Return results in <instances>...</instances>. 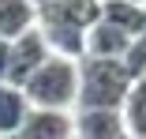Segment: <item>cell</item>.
I'll list each match as a JSON object with an SVG mask.
<instances>
[{"instance_id": "cell-1", "label": "cell", "mask_w": 146, "mask_h": 139, "mask_svg": "<svg viewBox=\"0 0 146 139\" xmlns=\"http://www.w3.org/2000/svg\"><path fill=\"white\" fill-rule=\"evenodd\" d=\"M135 72L124 57H79V105H124Z\"/></svg>"}, {"instance_id": "cell-2", "label": "cell", "mask_w": 146, "mask_h": 139, "mask_svg": "<svg viewBox=\"0 0 146 139\" xmlns=\"http://www.w3.org/2000/svg\"><path fill=\"white\" fill-rule=\"evenodd\" d=\"M34 105H52V109H75L79 105V57L52 53V57L23 83Z\"/></svg>"}, {"instance_id": "cell-3", "label": "cell", "mask_w": 146, "mask_h": 139, "mask_svg": "<svg viewBox=\"0 0 146 139\" xmlns=\"http://www.w3.org/2000/svg\"><path fill=\"white\" fill-rule=\"evenodd\" d=\"M52 45H49V38H45V30L41 26H30L26 34H19V38H11V64H8V83H23L30 79L49 57H52Z\"/></svg>"}, {"instance_id": "cell-4", "label": "cell", "mask_w": 146, "mask_h": 139, "mask_svg": "<svg viewBox=\"0 0 146 139\" xmlns=\"http://www.w3.org/2000/svg\"><path fill=\"white\" fill-rule=\"evenodd\" d=\"M75 135L82 139H116L131 135L124 105H75Z\"/></svg>"}, {"instance_id": "cell-5", "label": "cell", "mask_w": 146, "mask_h": 139, "mask_svg": "<svg viewBox=\"0 0 146 139\" xmlns=\"http://www.w3.org/2000/svg\"><path fill=\"white\" fill-rule=\"evenodd\" d=\"M26 139H68L75 135V113L71 109H52V105H34L23 120Z\"/></svg>"}, {"instance_id": "cell-6", "label": "cell", "mask_w": 146, "mask_h": 139, "mask_svg": "<svg viewBox=\"0 0 146 139\" xmlns=\"http://www.w3.org/2000/svg\"><path fill=\"white\" fill-rule=\"evenodd\" d=\"M131 41H135V38L124 30V26H116V23L105 19V15L86 30V53H94V57H127Z\"/></svg>"}, {"instance_id": "cell-7", "label": "cell", "mask_w": 146, "mask_h": 139, "mask_svg": "<svg viewBox=\"0 0 146 139\" xmlns=\"http://www.w3.org/2000/svg\"><path fill=\"white\" fill-rule=\"evenodd\" d=\"M30 109H34V102L19 83H8V79L0 83V135H19Z\"/></svg>"}, {"instance_id": "cell-8", "label": "cell", "mask_w": 146, "mask_h": 139, "mask_svg": "<svg viewBox=\"0 0 146 139\" xmlns=\"http://www.w3.org/2000/svg\"><path fill=\"white\" fill-rule=\"evenodd\" d=\"M38 0H0V38H19L38 26Z\"/></svg>"}, {"instance_id": "cell-9", "label": "cell", "mask_w": 146, "mask_h": 139, "mask_svg": "<svg viewBox=\"0 0 146 139\" xmlns=\"http://www.w3.org/2000/svg\"><path fill=\"white\" fill-rule=\"evenodd\" d=\"M101 15L135 38L146 30V0H101Z\"/></svg>"}, {"instance_id": "cell-10", "label": "cell", "mask_w": 146, "mask_h": 139, "mask_svg": "<svg viewBox=\"0 0 146 139\" xmlns=\"http://www.w3.org/2000/svg\"><path fill=\"white\" fill-rule=\"evenodd\" d=\"M124 117H127L131 135H146V72L135 75V83H131V90L124 98Z\"/></svg>"}, {"instance_id": "cell-11", "label": "cell", "mask_w": 146, "mask_h": 139, "mask_svg": "<svg viewBox=\"0 0 146 139\" xmlns=\"http://www.w3.org/2000/svg\"><path fill=\"white\" fill-rule=\"evenodd\" d=\"M124 60H127V68H131L135 75L146 72V30L135 34V41H131V49H127V57H124Z\"/></svg>"}, {"instance_id": "cell-12", "label": "cell", "mask_w": 146, "mask_h": 139, "mask_svg": "<svg viewBox=\"0 0 146 139\" xmlns=\"http://www.w3.org/2000/svg\"><path fill=\"white\" fill-rule=\"evenodd\" d=\"M8 64H11V38H0V83L8 79Z\"/></svg>"}, {"instance_id": "cell-13", "label": "cell", "mask_w": 146, "mask_h": 139, "mask_svg": "<svg viewBox=\"0 0 146 139\" xmlns=\"http://www.w3.org/2000/svg\"><path fill=\"white\" fill-rule=\"evenodd\" d=\"M38 4H45V0H38Z\"/></svg>"}]
</instances>
